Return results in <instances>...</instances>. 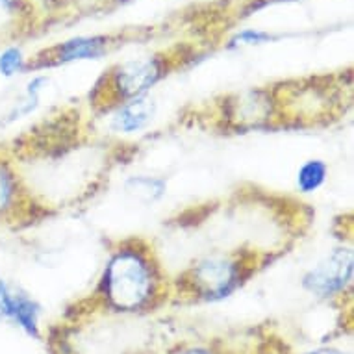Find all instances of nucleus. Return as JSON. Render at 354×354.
Listing matches in <instances>:
<instances>
[{"instance_id": "nucleus-1", "label": "nucleus", "mask_w": 354, "mask_h": 354, "mask_svg": "<svg viewBox=\"0 0 354 354\" xmlns=\"http://www.w3.org/2000/svg\"><path fill=\"white\" fill-rule=\"evenodd\" d=\"M158 277L149 256L134 247L119 249L106 266L102 291L117 312H140L156 297Z\"/></svg>"}, {"instance_id": "nucleus-2", "label": "nucleus", "mask_w": 354, "mask_h": 354, "mask_svg": "<svg viewBox=\"0 0 354 354\" xmlns=\"http://www.w3.org/2000/svg\"><path fill=\"white\" fill-rule=\"evenodd\" d=\"M247 269V261L236 254L204 256L187 271L186 284L198 299L219 301L238 290Z\"/></svg>"}, {"instance_id": "nucleus-3", "label": "nucleus", "mask_w": 354, "mask_h": 354, "mask_svg": "<svg viewBox=\"0 0 354 354\" xmlns=\"http://www.w3.org/2000/svg\"><path fill=\"white\" fill-rule=\"evenodd\" d=\"M353 250L334 249L325 260H321L315 268L304 274L302 286L312 295L319 299H330L345 291L353 280Z\"/></svg>"}, {"instance_id": "nucleus-4", "label": "nucleus", "mask_w": 354, "mask_h": 354, "mask_svg": "<svg viewBox=\"0 0 354 354\" xmlns=\"http://www.w3.org/2000/svg\"><path fill=\"white\" fill-rule=\"evenodd\" d=\"M163 75H165L163 58L149 56V58L130 59L113 71L110 82L111 91L115 95V99H121L122 102L140 99V97H145L149 89L162 80Z\"/></svg>"}, {"instance_id": "nucleus-5", "label": "nucleus", "mask_w": 354, "mask_h": 354, "mask_svg": "<svg viewBox=\"0 0 354 354\" xmlns=\"http://www.w3.org/2000/svg\"><path fill=\"white\" fill-rule=\"evenodd\" d=\"M39 304L19 286L0 279V321H10L28 336L39 337Z\"/></svg>"}, {"instance_id": "nucleus-6", "label": "nucleus", "mask_w": 354, "mask_h": 354, "mask_svg": "<svg viewBox=\"0 0 354 354\" xmlns=\"http://www.w3.org/2000/svg\"><path fill=\"white\" fill-rule=\"evenodd\" d=\"M274 113V102L263 91H249L228 102L227 117L238 128H256L268 122Z\"/></svg>"}, {"instance_id": "nucleus-7", "label": "nucleus", "mask_w": 354, "mask_h": 354, "mask_svg": "<svg viewBox=\"0 0 354 354\" xmlns=\"http://www.w3.org/2000/svg\"><path fill=\"white\" fill-rule=\"evenodd\" d=\"M156 115V102L151 97H140L122 102L111 117V128L119 134H136L149 124Z\"/></svg>"}, {"instance_id": "nucleus-8", "label": "nucleus", "mask_w": 354, "mask_h": 354, "mask_svg": "<svg viewBox=\"0 0 354 354\" xmlns=\"http://www.w3.org/2000/svg\"><path fill=\"white\" fill-rule=\"evenodd\" d=\"M108 47V37L104 35H87V37H75L62 43L54 48L53 64H67L76 59H95L102 56Z\"/></svg>"}, {"instance_id": "nucleus-9", "label": "nucleus", "mask_w": 354, "mask_h": 354, "mask_svg": "<svg viewBox=\"0 0 354 354\" xmlns=\"http://www.w3.org/2000/svg\"><path fill=\"white\" fill-rule=\"evenodd\" d=\"M124 189H127L128 195H132L138 201H143V203H156L165 195V182L162 178H156V176H145V174H140V176H132L128 178L127 184H124Z\"/></svg>"}, {"instance_id": "nucleus-10", "label": "nucleus", "mask_w": 354, "mask_h": 354, "mask_svg": "<svg viewBox=\"0 0 354 354\" xmlns=\"http://www.w3.org/2000/svg\"><path fill=\"white\" fill-rule=\"evenodd\" d=\"M19 201V182L12 167L0 160V221L12 214Z\"/></svg>"}, {"instance_id": "nucleus-11", "label": "nucleus", "mask_w": 354, "mask_h": 354, "mask_svg": "<svg viewBox=\"0 0 354 354\" xmlns=\"http://www.w3.org/2000/svg\"><path fill=\"white\" fill-rule=\"evenodd\" d=\"M328 165L323 160H308L297 173V187L301 193H314L325 184Z\"/></svg>"}, {"instance_id": "nucleus-12", "label": "nucleus", "mask_w": 354, "mask_h": 354, "mask_svg": "<svg viewBox=\"0 0 354 354\" xmlns=\"http://www.w3.org/2000/svg\"><path fill=\"white\" fill-rule=\"evenodd\" d=\"M24 69H26V58L21 53V48L10 47L0 54V75L2 76L10 78Z\"/></svg>"}, {"instance_id": "nucleus-13", "label": "nucleus", "mask_w": 354, "mask_h": 354, "mask_svg": "<svg viewBox=\"0 0 354 354\" xmlns=\"http://www.w3.org/2000/svg\"><path fill=\"white\" fill-rule=\"evenodd\" d=\"M271 39V35L260 30H245L230 41V47H247V45H260Z\"/></svg>"}, {"instance_id": "nucleus-14", "label": "nucleus", "mask_w": 354, "mask_h": 354, "mask_svg": "<svg viewBox=\"0 0 354 354\" xmlns=\"http://www.w3.org/2000/svg\"><path fill=\"white\" fill-rule=\"evenodd\" d=\"M304 354H345L343 351H337V348L332 347H323V348H315V351H310V353Z\"/></svg>"}, {"instance_id": "nucleus-15", "label": "nucleus", "mask_w": 354, "mask_h": 354, "mask_svg": "<svg viewBox=\"0 0 354 354\" xmlns=\"http://www.w3.org/2000/svg\"><path fill=\"white\" fill-rule=\"evenodd\" d=\"M180 354H214V353H209L208 348H204V347H192V348H186V351H182Z\"/></svg>"}, {"instance_id": "nucleus-16", "label": "nucleus", "mask_w": 354, "mask_h": 354, "mask_svg": "<svg viewBox=\"0 0 354 354\" xmlns=\"http://www.w3.org/2000/svg\"><path fill=\"white\" fill-rule=\"evenodd\" d=\"M21 4V0H0V6L6 8V10H13Z\"/></svg>"}]
</instances>
